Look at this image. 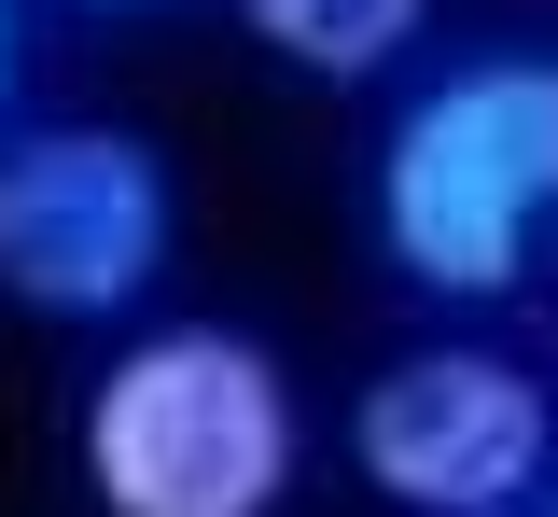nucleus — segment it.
Listing matches in <instances>:
<instances>
[{
    "mask_svg": "<svg viewBox=\"0 0 558 517\" xmlns=\"http://www.w3.org/2000/svg\"><path fill=\"white\" fill-rule=\"evenodd\" d=\"M0 98H14V0H0Z\"/></svg>",
    "mask_w": 558,
    "mask_h": 517,
    "instance_id": "6",
    "label": "nucleus"
},
{
    "mask_svg": "<svg viewBox=\"0 0 558 517\" xmlns=\"http://www.w3.org/2000/svg\"><path fill=\"white\" fill-rule=\"evenodd\" d=\"M252 14V43H279L293 71H322V84H363V71H391L418 43V14L433 0H238Z\"/></svg>",
    "mask_w": 558,
    "mask_h": 517,
    "instance_id": "5",
    "label": "nucleus"
},
{
    "mask_svg": "<svg viewBox=\"0 0 558 517\" xmlns=\"http://www.w3.org/2000/svg\"><path fill=\"white\" fill-rule=\"evenodd\" d=\"M349 447L405 517H502L545 476L558 420H545V377H517L502 350H405L363 392Z\"/></svg>",
    "mask_w": 558,
    "mask_h": 517,
    "instance_id": "4",
    "label": "nucleus"
},
{
    "mask_svg": "<svg viewBox=\"0 0 558 517\" xmlns=\"http://www.w3.org/2000/svg\"><path fill=\"white\" fill-rule=\"evenodd\" d=\"M502 517H531V504H502Z\"/></svg>",
    "mask_w": 558,
    "mask_h": 517,
    "instance_id": "7",
    "label": "nucleus"
},
{
    "mask_svg": "<svg viewBox=\"0 0 558 517\" xmlns=\"http://www.w3.org/2000/svg\"><path fill=\"white\" fill-rule=\"evenodd\" d=\"M98 517H279L293 490V377L238 322H154L84 392Z\"/></svg>",
    "mask_w": 558,
    "mask_h": 517,
    "instance_id": "1",
    "label": "nucleus"
},
{
    "mask_svg": "<svg viewBox=\"0 0 558 517\" xmlns=\"http://www.w3.org/2000/svg\"><path fill=\"white\" fill-rule=\"evenodd\" d=\"M0 280L43 322H126L168 280V154L126 127H28L0 154Z\"/></svg>",
    "mask_w": 558,
    "mask_h": 517,
    "instance_id": "3",
    "label": "nucleus"
},
{
    "mask_svg": "<svg viewBox=\"0 0 558 517\" xmlns=\"http://www.w3.org/2000/svg\"><path fill=\"white\" fill-rule=\"evenodd\" d=\"M558 211V57H475L418 84L377 154V238L418 294H517Z\"/></svg>",
    "mask_w": 558,
    "mask_h": 517,
    "instance_id": "2",
    "label": "nucleus"
}]
</instances>
